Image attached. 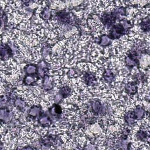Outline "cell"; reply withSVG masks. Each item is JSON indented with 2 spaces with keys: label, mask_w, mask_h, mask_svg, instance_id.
Listing matches in <instances>:
<instances>
[{
  "label": "cell",
  "mask_w": 150,
  "mask_h": 150,
  "mask_svg": "<svg viewBox=\"0 0 150 150\" xmlns=\"http://www.w3.org/2000/svg\"><path fill=\"white\" fill-rule=\"evenodd\" d=\"M84 83L88 86H94L96 83V76L90 72H87L84 76Z\"/></svg>",
  "instance_id": "9c48e42d"
},
{
  "label": "cell",
  "mask_w": 150,
  "mask_h": 150,
  "mask_svg": "<svg viewBox=\"0 0 150 150\" xmlns=\"http://www.w3.org/2000/svg\"><path fill=\"white\" fill-rule=\"evenodd\" d=\"M125 89L126 92L128 94H135L137 92V82L133 81L129 83H128L125 86Z\"/></svg>",
  "instance_id": "8fae6325"
},
{
  "label": "cell",
  "mask_w": 150,
  "mask_h": 150,
  "mask_svg": "<svg viewBox=\"0 0 150 150\" xmlns=\"http://www.w3.org/2000/svg\"><path fill=\"white\" fill-rule=\"evenodd\" d=\"M33 75H26L24 79H23V83L26 85H31L32 84H33L36 80L32 76Z\"/></svg>",
  "instance_id": "cb8c5ba5"
},
{
  "label": "cell",
  "mask_w": 150,
  "mask_h": 150,
  "mask_svg": "<svg viewBox=\"0 0 150 150\" xmlns=\"http://www.w3.org/2000/svg\"><path fill=\"white\" fill-rule=\"evenodd\" d=\"M56 142H57V141L56 140V138L52 137V135L47 136L46 137L42 138V140L40 141V143L46 146H51V145L56 144Z\"/></svg>",
  "instance_id": "9a60e30c"
},
{
  "label": "cell",
  "mask_w": 150,
  "mask_h": 150,
  "mask_svg": "<svg viewBox=\"0 0 150 150\" xmlns=\"http://www.w3.org/2000/svg\"><path fill=\"white\" fill-rule=\"evenodd\" d=\"M24 70L27 75H33V74L38 75V67L35 64H27L25 67Z\"/></svg>",
  "instance_id": "4fadbf2b"
},
{
  "label": "cell",
  "mask_w": 150,
  "mask_h": 150,
  "mask_svg": "<svg viewBox=\"0 0 150 150\" xmlns=\"http://www.w3.org/2000/svg\"><path fill=\"white\" fill-rule=\"evenodd\" d=\"M43 87L46 90H50L52 88V84L51 80L47 76V75L43 78Z\"/></svg>",
  "instance_id": "603a6c76"
},
{
  "label": "cell",
  "mask_w": 150,
  "mask_h": 150,
  "mask_svg": "<svg viewBox=\"0 0 150 150\" xmlns=\"http://www.w3.org/2000/svg\"><path fill=\"white\" fill-rule=\"evenodd\" d=\"M121 18L115 11L114 10L113 12L104 13L100 18V20L104 26L107 28H110L115 24L117 20L120 19Z\"/></svg>",
  "instance_id": "6da1fadb"
},
{
  "label": "cell",
  "mask_w": 150,
  "mask_h": 150,
  "mask_svg": "<svg viewBox=\"0 0 150 150\" xmlns=\"http://www.w3.org/2000/svg\"><path fill=\"white\" fill-rule=\"evenodd\" d=\"M0 117L1 121H8L12 118V115L8 110L1 108L0 110Z\"/></svg>",
  "instance_id": "2e32d148"
},
{
  "label": "cell",
  "mask_w": 150,
  "mask_h": 150,
  "mask_svg": "<svg viewBox=\"0 0 150 150\" xmlns=\"http://www.w3.org/2000/svg\"><path fill=\"white\" fill-rule=\"evenodd\" d=\"M40 17L44 20H48L52 18L50 8L48 6H45L40 13Z\"/></svg>",
  "instance_id": "ac0fdd59"
},
{
  "label": "cell",
  "mask_w": 150,
  "mask_h": 150,
  "mask_svg": "<svg viewBox=\"0 0 150 150\" xmlns=\"http://www.w3.org/2000/svg\"><path fill=\"white\" fill-rule=\"evenodd\" d=\"M71 93V88L70 87H69V86H63V87H62L60 90L59 93H60L62 97H63V98L68 97Z\"/></svg>",
  "instance_id": "44dd1931"
},
{
  "label": "cell",
  "mask_w": 150,
  "mask_h": 150,
  "mask_svg": "<svg viewBox=\"0 0 150 150\" xmlns=\"http://www.w3.org/2000/svg\"><path fill=\"white\" fill-rule=\"evenodd\" d=\"M49 111L50 115H52V116L55 117L56 118V117L59 118L62 114V110L61 107L57 104L55 103L52 107L49 108Z\"/></svg>",
  "instance_id": "30bf717a"
},
{
  "label": "cell",
  "mask_w": 150,
  "mask_h": 150,
  "mask_svg": "<svg viewBox=\"0 0 150 150\" xmlns=\"http://www.w3.org/2000/svg\"><path fill=\"white\" fill-rule=\"evenodd\" d=\"M63 97H62V96L60 94V93H58L57 94H56L54 97V102L56 104H57L62 99H63Z\"/></svg>",
  "instance_id": "484cf974"
},
{
  "label": "cell",
  "mask_w": 150,
  "mask_h": 150,
  "mask_svg": "<svg viewBox=\"0 0 150 150\" xmlns=\"http://www.w3.org/2000/svg\"><path fill=\"white\" fill-rule=\"evenodd\" d=\"M13 55L12 51L11 49L9 47V46L5 44L3 45L1 44V59H3V57H9Z\"/></svg>",
  "instance_id": "ba28073f"
},
{
  "label": "cell",
  "mask_w": 150,
  "mask_h": 150,
  "mask_svg": "<svg viewBox=\"0 0 150 150\" xmlns=\"http://www.w3.org/2000/svg\"><path fill=\"white\" fill-rule=\"evenodd\" d=\"M149 16L146 17V18L144 19L142 22H141V27L143 31L148 32L149 30Z\"/></svg>",
  "instance_id": "d6986e66"
},
{
  "label": "cell",
  "mask_w": 150,
  "mask_h": 150,
  "mask_svg": "<svg viewBox=\"0 0 150 150\" xmlns=\"http://www.w3.org/2000/svg\"><path fill=\"white\" fill-rule=\"evenodd\" d=\"M135 120L133 111H129L124 115V121L129 126H132L135 124Z\"/></svg>",
  "instance_id": "7c38bea8"
},
{
  "label": "cell",
  "mask_w": 150,
  "mask_h": 150,
  "mask_svg": "<svg viewBox=\"0 0 150 150\" xmlns=\"http://www.w3.org/2000/svg\"><path fill=\"white\" fill-rule=\"evenodd\" d=\"M125 62L127 66L132 68L139 65L138 54L135 50L130 52L125 58Z\"/></svg>",
  "instance_id": "3957f363"
},
{
  "label": "cell",
  "mask_w": 150,
  "mask_h": 150,
  "mask_svg": "<svg viewBox=\"0 0 150 150\" xmlns=\"http://www.w3.org/2000/svg\"><path fill=\"white\" fill-rule=\"evenodd\" d=\"M137 137L138 139L145 141L149 139V134L147 133L146 131L140 130L137 132Z\"/></svg>",
  "instance_id": "7402d4cb"
},
{
  "label": "cell",
  "mask_w": 150,
  "mask_h": 150,
  "mask_svg": "<svg viewBox=\"0 0 150 150\" xmlns=\"http://www.w3.org/2000/svg\"><path fill=\"white\" fill-rule=\"evenodd\" d=\"M128 32V30L125 29L124 28L123 25H122L121 22H120L114 25L111 28L108 36L110 38L111 40L119 39L122 36L126 34Z\"/></svg>",
  "instance_id": "7a4b0ae2"
},
{
  "label": "cell",
  "mask_w": 150,
  "mask_h": 150,
  "mask_svg": "<svg viewBox=\"0 0 150 150\" xmlns=\"http://www.w3.org/2000/svg\"><path fill=\"white\" fill-rule=\"evenodd\" d=\"M14 104L15 106L18 107L19 108H23L25 106L24 102L20 99L19 98H16L14 101Z\"/></svg>",
  "instance_id": "d4e9b609"
},
{
  "label": "cell",
  "mask_w": 150,
  "mask_h": 150,
  "mask_svg": "<svg viewBox=\"0 0 150 150\" xmlns=\"http://www.w3.org/2000/svg\"><path fill=\"white\" fill-rule=\"evenodd\" d=\"M133 111L136 120H140L142 119L145 115V110L141 106H137Z\"/></svg>",
  "instance_id": "5bb4252c"
},
{
  "label": "cell",
  "mask_w": 150,
  "mask_h": 150,
  "mask_svg": "<svg viewBox=\"0 0 150 150\" xmlns=\"http://www.w3.org/2000/svg\"><path fill=\"white\" fill-rule=\"evenodd\" d=\"M103 77L104 79L108 83L112 82L114 79V75L113 73L112 72L111 70H108V69L104 70V71L103 74Z\"/></svg>",
  "instance_id": "e0dca14e"
},
{
  "label": "cell",
  "mask_w": 150,
  "mask_h": 150,
  "mask_svg": "<svg viewBox=\"0 0 150 150\" xmlns=\"http://www.w3.org/2000/svg\"><path fill=\"white\" fill-rule=\"evenodd\" d=\"M90 110L95 115H102L105 112L103 105L98 101H92L90 102Z\"/></svg>",
  "instance_id": "277c9868"
},
{
  "label": "cell",
  "mask_w": 150,
  "mask_h": 150,
  "mask_svg": "<svg viewBox=\"0 0 150 150\" xmlns=\"http://www.w3.org/2000/svg\"><path fill=\"white\" fill-rule=\"evenodd\" d=\"M42 112L40 107L38 105H34L30 108L28 113V116L32 119H35L36 117H39Z\"/></svg>",
  "instance_id": "8992f818"
},
{
  "label": "cell",
  "mask_w": 150,
  "mask_h": 150,
  "mask_svg": "<svg viewBox=\"0 0 150 150\" xmlns=\"http://www.w3.org/2000/svg\"><path fill=\"white\" fill-rule=\"evenodd\" d=\"M98 43L103 46H107L111 44V39L108 35H104L101 36L100 40L98 42Z\"/></svg>",
  "instance_id": "ffe728a7"
},
{
  "label": "cell",
  "mask_w": 150,
  "mask_h": 150,
  "mask_svg": "<svg viewBox=\"0 0 150 150\" xmlns=\"http://www.w3.org/2000/svg\"><path fill=\"white\" fill-rule=\"evenodd\" d=\"M56 16L57 18V20L61 23L68 24L70 23L71 21L70 14L64 11L58 12L56 14Z\"/></svg>",
  "instance_id": "5b68a950"
},
{
  "label": "cell",
  "mask_w": 150,
  "mask_h": 150,
  "mask_svg": "<svg viewBox=\"0 0 150 150\" xmlns=\"http://www.w3.org/2000/svg\"><path fill=\"white\" fill-rule=\"evenodd\" d=\"M38 122L43 127H47L52 123V120L48 115L42 112L38 117Z\"/></svg>",
  "instance_id": "52a82bcc"
}]
</instances>
